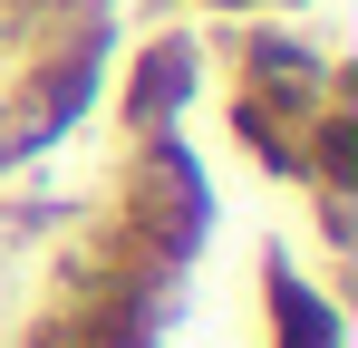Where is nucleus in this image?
Segmentation results:
<instances>
[{
  "instance_id": "nucleus-1",
  "label": "nucleus",
  "mask_w": 358,
  "mask_h": 348,
  "mask_svg": "<svg viewBox=\"0 0 358 348\" xmlns=\"http://www.w3.org/2000/svg\"><path fill=\"white\" fill-rule=\"evenodd\" d=\"M194 78H203V49L184 39V29H165V39H145L136 49V68H126V97H117V126L145 145V136H175L184 97H194Z\"/></svg>"
},
{
  "instance_id": "nucleus-2",
  "label": "nucleus",
  "mask_w": 358,
  "mask_h": 348,
  "mask_svg": "<svg viewBox=\"0 0 358 348\" xmlns=\"http://www.w3.org/2000/svg\"><path fill=\"white\" fill-rule=\"evenodd\" d=\"M262 310H271V348H339V300H320L281 252L262 261Z\"/></svg>"
}]
</instances>
